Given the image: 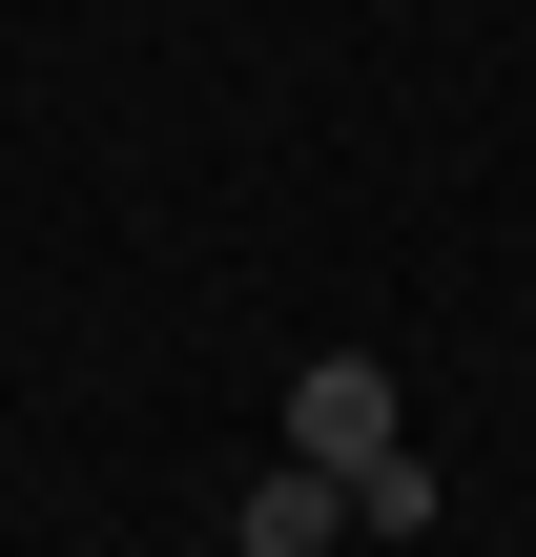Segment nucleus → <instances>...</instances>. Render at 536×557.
I'll return each instance as SVG.
<instances>
[{
    "instance_id": "obj_2",
    "label": "nucleus",
    "mask_w": 536,
    "mask_h": 557,
    "mask_svg": "<svg viewBox=\"0 0 536 557\" xmlns=\"http://www.w3.org/2000/svg\"><path fill=\"white\" fill-rule=\"evenodd\" d=\"M227 557H351V475L269 455V475H248V517H227Z\"/></svg>"
},
{
    "instance_id": "obj_1",
    "label": "nucleus",
    "mask_w": 536,
    "mask_h": 557,
    "mask_svg": "<svg viewBox=\"0 0 536 557\" xmlns=\"http://www.w3.org/2000/svg\"><path fill=\"white\" fill-rule=\"evenodd\" d=\"M392 434H413V393H392V351H310V372H289V455H310V475H372Z\"/></svg>"
},
{
    "instance_id": "obj_3",
    "label": "nucleus",
    "mask_w": 536,
    "mask_h": 557,
    "mask_svg": "<svg viewBox=\"0 0 536 557\" xmlns=\"http://www.w3.org/2000/svg\"><path fill=\"white\" fill-rule=\"evenodd\" d=\"M351 537H434V455H413V434H392V455L351 475Z\"/></svg>"
}]
</instances>
